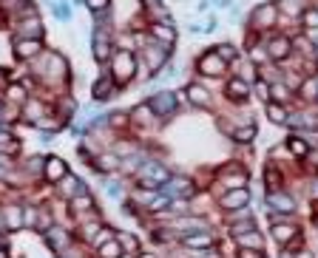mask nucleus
Segmentation results:
<instances>
[{"instance_id":"nucleus-4","label":"nucleus","mask_w":318,"mask_h":258,"mask_svg":"<svg viewBox=\"0 0 318 258\" xmlns=\"http://www.w3.org/2000/svg\"><path fill=\"white\" fill-rule=\"evenodd\" d=\"M224 210H242L250 204V190L247 187H236V190H227L224 199H222Z\"/></svg>"},{"instance_id":"nucleus-31","label":"nucleus","mask_w":318,"mask_h":258,"mask_svg":"<svg viewBox=\"0 0 318 258\" xmlns=\"http://www.w3.org/2000/svg\"><path fill=\"white\" fill-rule=\"evenodd\" d=\"M250 230H256V224H253V219H247V221H242V224H233V227H230V233H233V236H242V233H250Z\"/></svg>"},{"instance_id":"nucleus-15","label":"nucleus","mask_w":318,"mask_h":258,"mask_svg":"<svg viewBox=\"0 0 318 258\" xmlns=\"http://www.w3.org/2000/svg\"><path fill=\"white\" fill-rule=\"evenodd\" d=\"M182 241H185V247H190V250H207L210 247V236H205V233H187V236H182Z\"/></svg>"},{"instance_id":"nucleus-42","label":"nucleus","mask_w":318,"mask_h":258,"mask_svg":"<svg viewBox=\"0 0 318 258\" xmlns=\"http://www.w3.org/2000/svg\"><path fill=\"white\" fill-rule=\"evenodd\" d=\"M3 230H9V224H6V219H3V210H0V233Z\"/></svg>"},{"instance_id":"nucleus-16","label":"nucleus","mask_w":318,"mask_h":258,"mask_svg":"<svg viewBox=\"0 0 318 258\" xmlns=\"http://www.w3.org/2000/svg\"><path fill=\"white\" fill-rule=\"evenodd\" d=\"M46 239L51 241L54 250H63V247L68 244V236H66V230H63V227H49V230H46Z\"/></svg>"},{"instance_id":"nucleus-13","label":"nucleus","mask_w":318,"mask_h":258,"mask_svg":"<svg viewBox=\"0 0 318 258\" xmlns=\"http://www.w3.org/2000/svg\"><path fill=\"white\" fill-rule=\"evenodd\" d=\"M253 17H256V26H273V20H276V6H270V3H264V6H259L256 12H253Z\"/></svg>"},{"instance_id":"nucleus-35","label":"nucleus","mask_w":318,"mask_h":258,"mask_svg":"<svg viewBox=\"0 0 318 258\" xmlns=\"http://www.w3.org/2000/svg\"><path fill=\"white\" fill-rule=\"evenodd\" d=\"M108 3H111V0H85V6H88L91 12H105Z\"/></svg>"},{"instance_id":"nucleus-1","label":"nucleus","mask_w":318,"mask_h":258,"mask_svg":"<svg viewBox=\"0 0 318 258\" xmlns=\"http://www.w3.org/2000/svg\"><path fill=\"white\" fill-rule=\"evenodd\" d=\"M136 74V60L131 51H117L114 54V77L111 80H117L119 85H125V82H131Z\"/></svg>"},{"instance_id":"nucleus-24","label":"nucleus","mask_w":318,"mask_h":258,"mask_svg":"<svg viewBox=\"0 0 318 258\" xmlns=\"http://www.w3.org/2000/svg\"><path fill=\"white\" fill-rule=\"evenodd\" d=\"M3 219H9V221H6L9 227H20V224H23V221H20V219H23V207H9V210H3Z\"/></svg>"},{"instance_id":"nucleus-43","label":"nucleus","mask_w":318,"mask_h":258,"mask_svg":"<svg viewBox=\"0 0 318 258\" xmlns=\"http://www.w3.org/2000/svg\"><path fill=\"white\" fill-rule=\"evenodd\" d=\"M0 88H6V71H0Z\"/></svg>"},{"instance_id":"nucleus-9","label":"nucleus","mask_w":318,"mask_h":258,"mask_svg":"<svg viewBox=\"0 0 318 258\" xmlns=\"http://www.w3.org/2000/svg\"><path fill=\"white\" fill-rule=\"evenodd\" d=\"M66 173H68V167H66L63 159H57V156H49V159H46V176H49L51 182H60Z\"/></svg>"},{"instance_id":"nucleus-34","label":"nucleus","mask_w":318,"mask_h":258,"mask_svg":"<svg viewBox=\"0 0 318 258\" xmlns=\"http://www.w3.org/2000/svg\"><path fill=\"white\" fill-rule=\"evenodd\" d=\"M165 207H170V196H153L151 210H165Z\"/></svg>"},{"instance_id":"nucleus-22","label":"nucleus","mask_w":318,"mask_h":258,"mask_svg":"<svg viewBox=\"0 0 318 258\" xmlns=\"http://www.w3.org/2000/svg\"><path fill=\"white\" fill-rule=\"evenodd\" d=\"M100 256L102 258H119V256H122V247L117 244V239H111V241L102 244V247H100Z\"/></svg>"},{"instance_id":"nucleus-5","label":"nucleus","mask_w":318,"mask_h":258,"mask_svg":"<svg viewBox=\"0 0 318 258\" xmlns=\"http://www.w3.org/2000/svg\"><path fill=\"white\" fill-rule=\"evenodd\" d=\"M199 71L207 74V77H222L224 74V60L219 57L216 51H210V54H205L199 60Z\"/></svg>"},{"instance_id":"nucleus-23","label":"nucleus","mask_w":318,"mask_h":258,"mask_svg":"<svg viewBox=\"0 0 318 258\" xmlns=\"http://www.w3.org/2000/svg\"><path fill=\"white\" fill-rule=\"evenodd\" d=\"M267 116L273 119V122H287V119H290L287 111L281 108V102H270V105H267Z\"/></svg>"},{"instance_id":"nucleus-45","label":"nucleus","mask_w":318,"mask_h":258,"mask_svg":"<svg viewBox=\"0 0 318 258\" xmlns=\"http://www.w3.org/2000/svg\"><path fill=\"white\" fill-rule=\"evenodd\" d=\"M0 247H6V239H3V236H0Z\"/></svg>"},{"instance_id":"nucleus-33","label":"nucleus","mask_w":318,"mask_h":258,"mask_svg":"<svg viewBox=\"0 0 318 258\" xmlns=\"http://www.w3.org/2000/svg\"><path fill=\"white\" fill-rule=\"evenodd\" d=\"M54 12L60 20H71V6L68 3H54Z\"/></svg>"},{"instance_id":"nucleus-14","label":"nucleus","mask_w":318,"mask_h":258,"mask_svg":"<svg viewBox=\"0 0 318 258\" xmlns=\"http://www.w3.org/2000/svg\"><path fill=\"white\" fill-rule=\"evenodd\" d=\"M227 97H233V99H247V97H250V85H247L244 80H239V77H236V80L227 82Z\"/></svg>"},{"instance_id":"nucleus-36","label":"nucleus","mask_w":318,"mask_h":258,"mask_svg":"<svg viewBox=\"0 0 318 258\" xmlns=\"http://www.w3.org/2000/svg\"><path fill=\"white\" fill-rule=\"evenodd\" d=\"M9 99H17V102H23V99H26V91H23L20 85H9Z\"/></svg>"},{"instance_id":"nucleus-19","label":"nucleus","mask_w":318,"mask_h":258,"mask_svg":"<svg viewBox=\"0 0 318 258\" xmlns=\"http://www.w3.org/2000/svg\"><path fill=\"white\" fill-rule=\"evenodd\" d=\"M239 239V244L242 247H253V250H262V244H264V239L256 233V230H250V233H242V236H236Z\"/></svg>"},{"instance_id":"nucleus-12","label":"nucleus","mask_w":318,"mask_h":258,"mask_svg":"<svg viewBox=\"0 0 318 258\" xmlns=\"http://www.w3.org/2000/svg\"><path fill=\"white\" fill-rule=\"evenodd\" d=\"M151 32H153V37H156V40H159L165 49H170V46H173V40H176V32H173L168 23H156Z\"/></svg>"},{"instance_id":"nucleus-21","label":"nucleus","mask_w":318,"mask_h":258,"mask_svg":"<svg viewBox=\"0 0 318 258\" xmlns=\"http://www.w3.org/2000/svg\"><path fill=\"white\" fill-rule=\"evenodd\" d=\"M233 139L236 142H253V139H256V125H242V128H236Z\"/></svg>"},{"instance_id":"nucleus-37","label":"nucleus","mask_w":318,"mask_h":258,"mask_svg":"<svg viewBox=\"0 0 318 258\" xmlns=\"http://www.w3.org/2000/svg\"><path fill=\"white\" fill-rule=\"evenodd\" d=\"M290 236H296V227H279L276 230V239H281V241H287Z\"/></svg>"},{"instance_id":"nucleus-44","label":"nucleus","mask_w":318,"mask_h":258,"mask_svg":"<svg viewBox=\"0 0 318 258\" xmlns=\"http://www.w3.org/2000/svg\"><path fill=\"white\" fill-rule=\"evenodd\" d=\"M139 258H156V256H151V253H142V256H139Z\"/></svg>"},{"instance_id":"nucleus-27","label":"nucleus","mask_w":318,"mask_h":258,"mask_svg":"<svg viewBox=\"0 0 318 258\" xmlns=\"http://www.w3.org/2000/svg\"><path fill=\"white\" fill-rule=\"evenodd\" d=\"M287 147H290V150H293L296 156H304V153H310V147H307V142H304V139H296V136H293V139L287 142Z\"/></svg>"},{"instance_id":"nucleus-18","label":"nucleus","mask_w":318,"mask_h":258,"mask_svg":"<svg viewBox=\"0 0 318 258\" xmlns=\"http://www.w3.org/2000/svg\"><path fill=\"white\" fill-rule=\"evenodd\" d=\"M111 88H114V80L111 77H100V80L94 82V99H108L111 97Z\"/></svg>"},{"instance_id":"nucleus-10","label":"nucleus","mask_w":318,"mask_h":258,"mask_svg":"<svg viewBox=\"0 0 318 258\" xmlns=\"http://www.w3.org/2000/svg\"><path fill=\"white\" fill-rule=\"evenodd\" d=\"M40 49H43V43L40 40H17L15 43V54L17 57H34V54H40Z\"/></svg>"},{"instance_id":"nucleus-46","label":"nucleus","mask_w":318,"mask_h":258,"mask_svg":"<svg viewBox=\"0 0 318 258\" xmlns=\"http://www.w3.org/2000/svg\"><path fill=\"white\" fill-rule=\"evenodd\" d=\"M0 258H6V253H3V247H0Z\"/></svg>"},{"instance_id":"nucleus-39","label":"nucleus","mask_w":318,"mask_h":258,"mask_svg":"<svg viewBox=\"0 0 318 258\" xmlns=\"http://www.w3.org/2000/svg\"><path fill=\"white\" fill-rule=\"evenodd\" d=\"M111 239H114V233H111V230H102L100 236L94 239V247H102V244H105V241H111Z\"/></svg>"},{"instance_id":"nucleus-11","label":"nucleus","mask_w":318,"mask_h":258,"mask_svg":"<svg viewBox=\"0 0 318 258\" xmlns=\"http://www.w3.org/2000/svg\"><path fill=\"white\" fill-rule=\"evenodd\" d=\"M267 51H270L273 60H284L287 54H290V40H287V37H276V40L267 43Z\"/></svg>"},{"instance_id":"nucleus-41","label":"nucleus","mask_w":318,"mask_h":258,"mask_svg":"<svg viewBox=\"0 0 318 258\" xmlns=\"http://www.w3.org/2000/svg\"><path fill=\"white\" fill-rule=\"evenodd\" d=\"M276 97H279V99H287V91L281 88V85H276Z\"/></svg>"},{"instance_id":"nucleus-32","label":"nucleus","mask_w":318,"mask_h":258,"mask_svg":"<svg viewBox=\"0 0 318 258\" xmlns=\"http://www.w3.org/2000/svg\"><path fill=\"white\" fill-rule=\"evenodd\" d=\"M304 26L307 29H316L318 26V9H307L304 12Z\"/></svg>"},{"instance_id":"nucleus-28","label":"nucleus","mask_w":318,"mask_h":258,"mask_svg":"<svg viewBox=\"0 0 318 258\" xmlns=\"http://www.w3.org/2000/svg\"><path fill=\"white\" fill-rule=\"evenodd\" d=\"M299 91H301L307 99H316V97H318V82H313V80L304 82V85H299Z\"/></svg>"},{"instance_id":"nucleus-8","label":"nucleus","mask_w":318,"mask_h":258,"mask_svg":"<svg viewBox=\"0 0 318 258\" xmlns=\"http://www.w3.org/2000/svg\"><path fill=\"white\" fill-rule=\"evenodd\" d=\"M165 57H168V51L159 49V43H151V46L145 49V63H148L151 71H159V68L165 65Z\"/></svg>"},{"instance_id":"nucleus-38","label":"nucleus","mask_w":318,"mask_h":258,"mask_svg":"<svg viewBox=\"0 0 318 258\" xmlns=\"http://www.w3.org/2000/svg\"><path fill=\"white\" fill-rule=\"evenodd\" d=\"M239 258H262V250H253V247H242Z\"/></svg>"},{"instance_id":"nucleus-29","label":"nucleus","mask_w":318,"mask_h":258,"mask_svg":"<svg viewBox=\"0 0 318 258\" xmlns=\"http://www.w3.org/2000/svg\"><path fill=\"white\" fill-rule=\"evenodd\" d=\"M40 111H43V105L32 99V102L26 105V119H29V122H37V116H40Z\"/></svg>"},{"instance_id":"nucleus-7","label":"nucleus","mask_w":318,"mask_h":258,"mask_svg":"<svg viewBox=\"0 0 318 258\" xmlns=\"http://www.w3.org/2000/svg\"><path fill=\"white\" fill-rule=\"evenodd\" d=\"M94 60H97V63H108V60H111V40L102 32L94 34Z\"/></svg>"},{"instance_id":"nucleus-25","label":"nucleus","mask_w":318,"mask_h":258,"mask_svg":"<svg viewBox=\"0 0 318 258\" xmlns=\"http://www.w3.org/2000/svg\"><path fill=\"white\" fill-rule=\"evenodd\" d=\"M117 241L122 244V250H128V253H134L136 247H139V241H136L131 233H119V236H117Z\"/></svg>"},{"instance_id":"nucleus-26","label":"nucleus","mask_w":318,"mask_h":258,"mask_svg":"<svg viewBox=\"0 0 318 258\" xmlns=\"http://www.w3.org/2000/svg\"><path fill=\"white\" fill-rule=\"evenodd\" d=\"M77 187H80V184H77V179H74V176H68V173H66V176L60 179V190H63L68 199H71V193H74Z\"/></svg>"},{"instance_id":"nucleus-30","label":"nucleus","mask_w":318,"mask_h":258,"mask_svg":"<svg viewBox=\"0 0 318 258\" xmlns=\"http://www.w3.org/2000/svg\"><path fill=\"white\" fill-rule=\"evenodd\" d=\"M216 54L222 57V60H236V49L230 46V43H222V46H216Z\"/></svg>"},{"instance_id":"nucleus-20","label":"nucleus","mask_w":318,"mask_h":258,"mask_svg":"<svg viewBox=\"0 0 318 258\" xmlns=\"http://www.w3.org/2000/svg\"><path fill=\"white\" fill-rule=\"evenodd\" d=\"M187 99L193 102V105H207V91L202 88V85H187Z\"/></svg>"},{"instance_id":"nucleus-17","label":"nucleus","mask_w":318,"mask_h":258,"mask_svg":"<svg viewBox=\"0 0 318 258\" xmlns=\"http://www.w3.org/2000/svg\"><path fill=\"white\" fill-rule=\"evenodd\" d=\"M26 20H29V23H23V26H20V34H23L26 40H37V37L43 34L40 20H37V17H26Z\"/></svg>"},{"instance_id":"nucleus-3","label":"nucleus","mask_w":318,"mask_h":258,"mask_svg":"<svg viewBox=\"0 0 318 258\" xmlns=\"http://www.w3.org/2000/svg\"><path fill=\"white\" fill-rule=\"evenodd\" d=\"M148 111L153 116H170V113L176 111V94H170V91H159L156 97L148 99Z\"/></svg>"},{"instance_id":"nucleus-6","label":"nucleus","mask_w":318,"mask_h":258,"mask_svg":"<svg viewBox=\"0 0 318 258\" xmlns=\"http://www.w3.org/2000/svg\"><path fill=\"white\" fill-rule=\"evenodd\" d=\"M267 210H273V213H293V210H296V202L287 193H270Z\"/></svg>"},{"instance_id":"nucleus-40","label":"nucleus","mask_w":318,"mask_h":258,"mask_svg":"<svg viewBox=\"0 0 318 258\" xmlns=\"http://www.w3.org/2000/svg\"><path fill=\"white\" fill-rule=\"evenodd\" d=\"M100 167H102V170H111V167H117V159H114V156H102Z\"/></svg>"},{"instance_id":"nucleus-2","label":"nucleus","mask_w":318,"mask_h":258,"mask_svg":"<svg viewBox=\"0 0 318 258\" xmlns=\"http://www.w3.org/2000/svg\"><path fill=\"white\" fill-rule=\"evenodd\" d=\"M170 173H168L162 165H156V162H145L142 167H139V184L142 187H162Z\"/></svg>"}]
</instances>
